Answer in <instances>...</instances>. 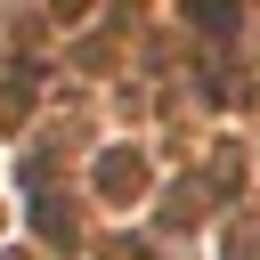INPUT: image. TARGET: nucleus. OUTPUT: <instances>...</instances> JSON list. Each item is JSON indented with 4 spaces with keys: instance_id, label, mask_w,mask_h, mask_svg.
I'll return each mask as SVG.
<instances>
[{
    "instance_id": "1",
    "label": "nucleus",
    "mask_w": 260,
    "mask_h": 260,
    "mask_svg": "<svg viewBox=\"0 0 260 260\" xmlns=\"http://www.w3.org/2000/svg\"><path fill=\"white\" fill-rule=\"evenodd\" d=\"M195 16H203V24H219V32L236 24V8H228V0H195Z\"/></svg>"
}]
</instances>
